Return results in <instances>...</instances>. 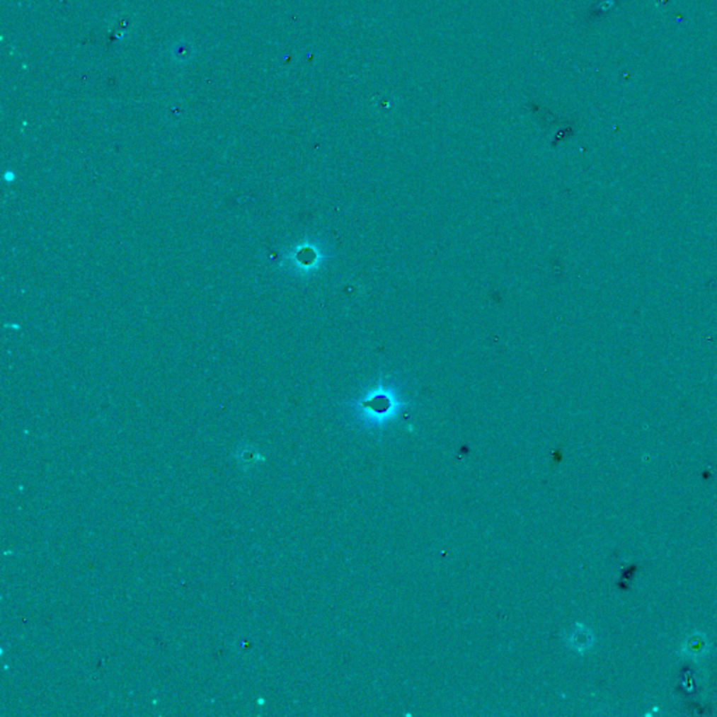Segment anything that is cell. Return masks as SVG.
Segmentation results:
<instances>
[{
    "label": "cell",
    "instance_id": "cell-1",
    "mask_svg": "<svg viewBox=\"0 0 717 717\" xmlns=\"http://www.w3.org/2000/svg\"><path fill=\"white\" fill-rule=\"evenodd\" d=\"M685 649L692 655H698V654L705 652V639L699 638V636H694L687 642Z\"/></svg>",
    "mask_w": 717,
    "mask_h": 717
},
{
    "label": "cell",
    "instance_id": "cell-2",
    "mask_svg": "<svg viewBox=\"0 0 717 717\" xmlns=\"http://www.w3.org/2000/svg\"><path fill=\"white\" fill-rule=\"evenodd\" d=\"M575 638L576 639H573V643H575V646L578 649H586V648L590 646V643H591V636H590V633L587 632L586 629L576 631L575 632Z\"/></svg>",
    "mask_w": 717,
    "mask_h": 717
}]
</instances>
